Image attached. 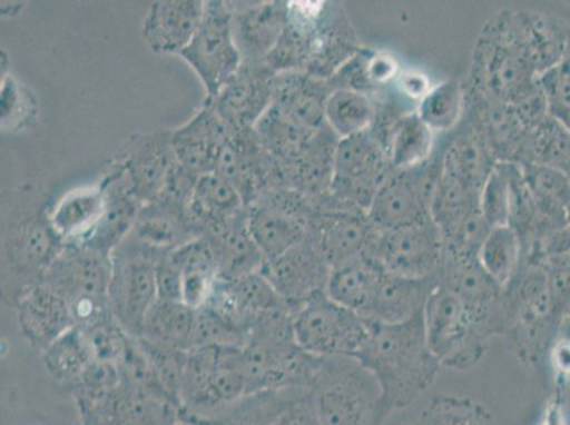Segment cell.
<instances>
[{"label": "cell", "instance_id": "38", "mask_svg": "<svg viewBox=\"0 0 570 425\" xmlns=\"http://www.w3.org/2000/svg\"><path fill=\"white\" fill-rule=\"evenodd\" d=\"M494 166L491 149L473 137L455 139L443 157V172L463 181L476 194H481Z\"/></svg>", "mask_w": 570, "mask_h": 425}, {"label": "cell", "instance_id": "52", "mask_svg": "<svg viewBox=\"0 0 570 425\" xmlns=\"http://www.w3.org/2000/svg\"><path fill=\"white\" fill-rule=\"evenodd\" d=\"M399 90L413 101H422L432 91L426 75L420 71H404L397 77Z\"/></svg>", "mask_w": 570, "mask_h": 425}, {"label": "cell", "instance_id": "23", "mask_svg": "<svg viewBox=\"0 0 570 425\" xmlns=\"http://www.w3.org/2000/svg\"><path fill=\"white\" fill-rule=\"evenodd\" d=\"M101 186L104 190L101 219L91 236L81 245L112 254L131 233L142 205L129 194L127 186L112 168L102 179Z\"/></svg>", "mask_w": 570, "mask_h": 425}, {"label": "cell", "instance_id": "34", "mask_svg": "<svg viewBox=\"0 0 570 425\" xmlns=\"http://www.w3.org/2000/svg\"><path fill=\"white\" fill-rule=\"evenodd\" d=\"M45 369L67 391L95 362L90 346L82 330L71 328L41 352Z\"/></svg>", "mask_w": 570, "mask_h": 425}, {"label": "cell", "instance_id": "49", "mask_svg": "<svg viewBox=\"0 0 570 425\" xmlns=\"http://www.w3.org/2000/svg\"><path fill=\"white\" fill-rule=\"evenodd\" d=\"M158 299L183 303V273L165 256L157 267Z\"/></svg>", "mask_w": 570, "mask_h": 425}, {"label": "cell", "instance_id": "42", "mask_svg": "<svg viewBox=\"0 0 570 425\" xmlns=\"http://www.w3.org/2000/svg\"><path fill=\"white\" fill-rule=\"evenodd\" d=\"M463 106V88L458 80H449L433 87L420 101L417 116L433 132H444L459 122Z\"/></svg>", "mask_w": 570, "mask_h": 425}, {"label": "cell", "instance_id": "6", "mask_svg": "<svg viewBox=\"0 0 570 425\" xmlns=\"http://www.w3.org/2000/svg\"><path fill=\"white\" fill-rule=\"evenodd\" d=\"M309 392L321 425H382L380 386L350 357H325Z\"/></svg>", "mask_w": 570, "mask_h": 425}, {"label": "cell", "instance_id": "12", "mask_svg": "<svg viewBox=\"0 0 570 425\" xmlns=\"http://www.w3.org/2000/svg\"><path fill=\"white\" fill-rule=\"evenodd\" d=\"M175 160L170 131H154L129 139L112 169L144 206L158 199Z\"/></svg>", "mask_w": 570, "mask_h": 425}, {"label": "cell", "instance_id": "22", "mask_svg": "<svg viewBox=\"0 0 570 425\" xmlns=\"http://www.w3.org/2000/svg\"><path fill=\"white\" fill-rule=\"evenodd\" d=\"M367 220L377 233L432 220L406 170L389 176L373 197Z\"/></svg>", "mask_w": 570, "mask_h": 425}, {"label": "cell", "instance_id": "41", "mask_svg": "<svg viewBox=\"0 0 570 425\" xmlns=\"http://www.w3.org/2000/svg\"><path fill=\"white\" fill-rule=\"evenodd\" d=\"M417 425H501L483 404L468 397L433 398Z\"/></svg>", "mask_w": 570, "mask_h": 425}, {"label": "cell", "instance_id": "56", "mask_svg": "<svg viewBox=\"0 0 570 425\" xmlns=\"http://www.w3.org/2000/svg\"><path fill=\"white\" fill-rule=\"evenodd\" d=\"M417 425V424H416Z\"/></svg>", "mask_w": 570, "mask_h": 425}, {"label": "cell", "instance_id": "33", "mask_svg": "<svg viewBox=\"0 0 570 425\" xmlns=\"http://www.w3.org/2000/svg\"><path fill=\"white\" fill-rule=\"evenodd\" d=\"M309 391L284 388L246 394L212 423L215 425H276L278 418L299 396Z\"/></svg>", "mask_w": 570, "mask_h": 425}, {"label": "cell", "instance_id": "24", "mask_svg": "<svg viewBox=\"0 0 570 425\" xmlns=\"http://www.w3.org/2000/svg\"><path fill=\"white\" fill-rule=\"evenodd\" d=\"M438 285V277L412 278L385 271L365 318L383 324L404 323L423 313Z\"/></svg>", "mask_w": 570, "mask_h": 425}, {"label": "cell", "instance_id": "36", "mask_svg": "<svg viewBox=\"0 0 570 425\" xmlns=\"http://www.w3.org/2000/svg\"><path fill=\"white\" fill-rule=\"evenodd\" d=\"M373 118L375 107L365 92L344 87L331 91L325 106V122L340 139L366 132Z\"/></svg>", "mask_w": 570, "mask_h": 425}, {"label": "cell", "instance_id": "46", "mask_svg": "<svg viewBox=\"0 0 570 425\" xmlns=\"http://www.w3.org/2000/svg\"><path fill=\"white\" fill-rule=\"evenodd\" d=\"M81 330L95 360L110 363V365L116 366L122 360L132 340V336L127 334L126 329L117 323L112 315Z\"/></svg>", "mask_w": 570, "mask_h": 425}, {"label": "cell", "instance_id": "14", "mask_svg": "<svg viewBox=\"0 0 570 425\" xmlns=\"http://www.w3.org/2000/svg\"><path fill=\"white\" fill-rule=\"evenodd\" d=\"M274 77L266 65H242L217 96L206 101L233 132L253 129L272 107Z\"/></svg>", "mask_w": 570, "mask_h": 425}, {"label": "cell", "instance_id": "28", "mask_svg": "<svg viewBox=\"0 0 570 425\" xmlns=\"http://www.w3.org/2000/svg\"><path fill=\"white\" fill-rule=\"evenodd\" d=\"M383 276H385V268L375 257L357 258L345 266L331 269L325 293L336 304L365 318Z\"/></svg>", "mask_w": 570, "mask_h": 425}, {"label": "cell", "instance_id": "2", "mask_svg": "<svg viewBox=\"0 0 570 425\" xmlns=\"http://www.w3.org/2000/svg\"><path fill=\"white\" fill-rule=\"evenodd\" d=\"M246 394L240 347L205 346L188 352L180 387L183 419L212 422Z\"/></svg>", "mask_w": 570, "mask_h": 425}, {"label": "cell", "instance_id": "5", "mask_svg": "<svg viewBox=\"0 0 570 425\" xmlns=\"http://www.w3.org/2000/svg\"><path fill=\"white\" fill-rule=\"evenodd\" d=\"M167 254L129 235L111 254L108 307L132 338L141 336L145 318L158 300L157 267Z\"/></svg>", "mask_w": 570, "mask_h": 425}, {"label": "cell", "instance_id": "13", "mask_svg": "<svg viewBox=\"0 0 570 425\" xmlns=\"http://www.w3.org/2000/svg\"><path fill=\"white\" fill-rule=\"evenodd\" d=\"M261 273L295 314L314 295L325 291L331 267L308 233L292 250L264 261Z\"/></svg>", "mask_w": 570, "mask_h": 425}, {"label": "cell", "instance_id": "39", "mask_svg": "<svg viewBox=\"0 0 570 425\" xmlns=\"http://www.w3.org/2000/svg\"><path fill=\"white\" fill-rule=\"evenodd\" d=\"M521 254L522 240L514 227H492L480 248L479 260L485 271L505 288L520 271Z\"/></svg>", "mask_w": 570, "mask_h": 425}, {"label": "cell", "instance_id": "50", "mask_svg": "<svg viewBox=\"0 0 570 425\" xmlns=\"http://www.w3.org/2000/svg\"><path fill=\"white\" fill-rule=\"evenodd\" d=\"M276 425H321L311 392L304 393L285 409Z\"/></svg>", "mask_w": 570, "mask_h": 425}, {"label": "cell", "instance_id": "37", "mask_svg": "<svg viewBox=\"0 0 570 425\" xmlns=\"http://www.w3.org/2000/svg\"><path fill=\"white\" fill-rule=\"evenodd\" d=\"M523 179L530 189L538 210L553 223L568 221L570 206V178L561 170L548 166L525 164Z\"/></svg>", "mask_w": 570, "mask_h": 425}, {"label": "cell", "instance_id": "54", "mask_svg": "<svg viewBox=\"0 0 570 425\" xmlns=\"http://www.w3.org/2000/svg\"><path fill=\"white\" fill-rule=\"evenodd\" d=\"M175 425H215V424L206 423V422H195V419H183V422H179L178 424H175Z\"/></svg>", "mask_w": 570, "mask_h": 425}, {"label": "cell", "instance_id": "27", "mask_svg": "<svg viewBox=\"0 0 570 425\" xmlns=\"http://www.w3.org/2000/svg\"><path fill=\"white\" fill-rule=\"evenodd\" d=\"M183 418V406L167 393L119 382L114 394V425H175Z\"/></svg>", "mask_w": 570, "mask_h": 425}, {"label": "cell", "instance_id": "3", "mask_svg": "<svg viewBox=\"0 0 570 425\" xmlns=\"http://www.w3.org/2000/svg\"><path fill=\"white\" fill-rule=\"evenodd\" d=\"M111 254L88 245H69L50 264L43 281L69 304L75 326L86 328L110 314Z\"/></svg>", "mask_w": 570, "mask_h": 425}, {"label": "cell", "instance_id": "16", "mask_svg": "<svg viewBox=\"0 0 570 425\" xmlns=\"http://www.w3.org/2000/svg\"><path fill=\"white\" fill-rule=\"evenodd\" d=\"M309 236L331 269L345 266L357 258L372 256L377 233L371 221L352 212H326L309 220Z\"/></svg>", "mask_w": 570, "mask_h": 425}, {"label": "cell", "instance_id": "9", "mask_svg": "<svg viewBox=\"0 0 570 425\" xmlns=\"http://www.w3.org/2000/svg\"><path fill=\"white\" fill-rule=\"evenodd\" d=\"M63 248L49 219L38 217L19 226L4 245V298L8 303L14 307L24 289L43 281L45 273Z\"/></svg>", "mask_w": 570, "mask_h": 425}, {"label": "cell", "instance_id": "47", "mask_svg": "<svg viewBox=\"0 0 570 425\" xmlns=\"http://www.w3.org/2000/svg\"><path fill=\"white\" fill-rule=\"evenodd\" d=\"M247 335L237 329L214 309L204 307L196 310V326L194 349L205 346H236L245 345Z\"/></svg>", "mask_w": 570, "mask_h": 425}, {"label": "cell", "instance_id": "1", "mask_svg": "<svg viewBox=\"0 0 570 425\" xmlns=\"http://www.w3.org/2000/svg\"><path fill=\"white\" fill-rule=\"evenodd\" d=\"M366 320L370 332L354 360L380 386L383 424L396 409L412 406L436 382L442 365L428 345L423 313L401 324Z\"/></svg>", "mask_w": 570, "mask_h": 425}, {"label": "cell", "instance_id": "40", "mask_svg": "<svg viewBox=\"0 0 570 425\" xmlns=\"http://www.w3.org/2000/svg\"><path fill=\"white\" fill-rule=\"evenodd\" d=\"M525 149L530 162L561 170L570 178V131L557 118L549 116L528 135Z\"/></svg>", "mask_w": 570, "mask_h": 425}, {"label": "cell", "instance_id": "15", "mask_svg": "<svg viewBox=\"0 0 570 425\" xmlns=\"http://www.w3.org/2000/svg\"><path fill=\"white\" fill-rule=\"evenodd\" d=\"M535 72L518 53L504 30L495 39L481 41L476 51L475 77L492 100L511 103L530 87Z\"/></svg>", "mask_w": 570, "mask_h": 425}, {"label": "cell", "instance_id": "8", "mask_svg": "<svg viewBox=\"0 0 570 425\" xmlns=\"http://www.w3.org/2000/svg\"><path fill=\"white\" fill-rule=\"evenodd\" d=\"M205 86L207 98H214L243 65L233 33L229 3L222 0L205 2V13L198 32L179 55Z\"/></svg>", "mask_w": 570, "mask_h": 425}, {"label": "cell", "instance_id": "29", "mask_svg": "<svg viewBox=\"0 0 570 425\" xmlns=\"http://www.w3.org/2000/svg\"><path fill=\"white\" fill-rule=\"evenodd\" d=\"M102 210L104 190L100 184L67 195L51 212L49 220L65 246L81 245L95 231Z\"/></svg>", "mask_w": 570, "mask_h": 425}, {"label": "cell", "instance_id": "25", "mask_svg": "<svg viewBox=\"0 0 570 425\" xmlns=\"http://www.w3.org/2000/svg\"><path fill=\"white\" fill-rule=\"evenodd\" d=\"M207 238L214 248L219 278L225 281L261 271L266 261L248 229V209L223 223Z\"/></svg>", "mask_w": 570, "mask_h": 425}, {"label": "cell", "instance_id": "43", "mask_svg": "<svg viewBox=\"0 0 570 425\" xmlns=\"http://www.w3.org/2000/svg\"><path fill=\"white\" fill-rule=\"evenodd\" d=\"M195 196L214 217L217 229L223 223L248 209L240 191L229 180L215 172L200 176L198 185H196Z\"/></svg>", "mask_w": 570, "mask_h": 425}, {"label": "cell", "instance_id": "10", "mask_svg": "<svg viewBox=\"0 0 570 425\" xmlns=\"http://www.w3.org/2000/svg\"><path fill=\"white\" fill-rule=\"evenodd\" d=\"M387 164L386 154L372 135L364 132L340 139L335 148L331 190L336 199L350 200L367 210L376 191L389 178Z\"/></svg>", "mask_w": 570, "mask_h": 425}, {"label": "cell", "instance_id": "35", "mask_svg": "<svg viewBox=\"0 0 570 425\" xmlns=\"http://www.w3.org/2000/svg\"><path fill=\"white\" fill-rule=\"evenodd\" d=\"M434 132L416 113L399 119L389 139L387 159L393 169L409 170L432 158Z\"/></svg>", "mask_w": 570, "mask_h": 425}, {"label": "cell", "instance_id": "32", "mask_svg": "<svg viewBox=\"0 0 570 425\" xmlns=\"http://www.w3.org/2000/svg\"><path fill=\"white\" fill-rule=\"evenodd\" d=\"M253 129L263 147L277 160L279 169L294 164L302 157L317 132L298 126L273 106Z\"/></svg>", "mask_w": 570, "mask_h": 425}, {"label": "cell", "instance_id": "4", "mask_svg": "<svg viewBox=\"0 0 570 425\" xmlns=\"http://www.w3.org/2000/svg\"><path fill=\"white\" fill-rule=\"evenodd\" d=\"M423 318L430 350L450 370L473 369L494 339L463 300L440 284L428 299Z\"/></svg>", "mask_w": 570, "mask_h": 425}, {"label": "cell", "instance_id": "17", "mask_svg": "<svg viewBox=\"0 0 570 425\" xmlns=\"http://www.w3.org/2000/svg\"><path fill=\"white\" fill-rule=\"evenodd\" d=\"M232 129L209 102L183 127L170 131L176 160L196 175L215 172L223 147L232 137Z\"/></svg>", "mask_w": 570, "mask_h": 425}, {"label": "cell", "instance_id": "19", "mask_svg": "<svg viewBox=\"0 0 570 425\" xmlns=\"http://www.w3.org/2000/svg\"><path fill=\"white\" fill-rule=\"evenodd\" d=\"M23 338L43 352L67 330L75 328L69 304L45 283L24 289L14 304Z\"/></svg>", "mask_w": 570, "mask_h": 425}, {"label": "cell", "instance_id": "55", "mask_svg": "<svg viewBox=\"0 0 570 425\" xmlns=\"http://www.w3.org/2000/svg\"><path fill=\"white\" fill-rule=\"evenodd\" d=\"M563 325H568V326H570V314H569V316H568V319H567V320H564V324H563Z\"/></svg>", "mask_w": 570, "mask_h": 425}, {"label": "cell", "instance_id": "51", "mask_svg": "<svg viewBox=\"0 0 570 425\" xmlns=\"http://www.w3.org/2000/svg\"><path fill=\"white\" fill-rule=\"evenodd\" d=\"M399 66L391 56L376 55L373 56L365 67V76L377 86L387 85L389 81L396 79Z\"/></svg>", "mask_w": 570, "mask_h": 425}, {"label": "cell", "instance_id": "18", "mask_svg": "<svg viewBox=\"0 0 570 425\" xmlns=\"http://www.w3.org/2000/svg\"><path fill=\"white\" fill-rule=\"evenodd\" d=\"M205 13L200 0H159L142 24L145 43L159 56H179L198 32Z\"/></svg>", "mask_w": 570, "mask_h": 425}, {"label": "cell", "instance_id": "7", "mask_svg": "<svg viewBox=\"0 0 570 425\" xmlns=\"http://www.w3.org/2000/svg\"><path fill=\"white\" fill-rule=\"evenodd\" d=\"M364 316L342 307L326 293L314 295L294 314L297 344L309 355L355 359L367 338Z\"/></svg>", "mask_w": 570, "mask_h": 425}, {"label": "cell", "instance_id": "20", "mask_svg": "<svg viewBox=\"0 0 570 425\" xmlns=\"http://www.w3.org/2000/svg\"><path fill=\"white\" fill-rule=\"evenodd\" d=\"M227 3L232 9L233 33L243 65H264L288 22V3L262 2L250 3V7Z\"/></svg>", "mask_w": 570, "mask_h": 425}, {"label": "cell", "instance_id": "11", "mask_svg": "<svg viewBox=\"0 0 570 425\" xmlns=\"http://www.w3.org/2000/svg\"><path fill=\"white\" fill-rule=\"evenodd\" d=\"M444 254L442 231L433 220L380 233L373 248L385 271L412 278L438 277Z\"/></svg>", "mask_w": 570, "mask_h": 425}, {"label": "cell", "instance_id": "31", "mask_svg": "<svg viewBox=\"0 0 570 425\" xmlns=\"http://www.w3.org/2000/svg\"><path fill=\"white\" fill-rule=\"evenodd\" d=\"M196 309L176 300H160L154 304L142 326L139 338L170 349L189 352L194 349Z\"/></svg>", "mask_w": 570, "mask_h": 425}, {"label": "cell", "instance_id": "30", "mask_svg": "<svg viewBox=\"0 0 570 425\" xmlns=\"http://www.w3.org/2000/svg\"><path fill=\"white\" fill-rule=\"evenodd\" d=\"M129 236L155 250L167 253L198 238L190 231L184 210L160 200L141 207Z\"/></svg>", "mask_w": 570, "mask_h": 425}, {"label": "cell", "instance_id": "45", "mask_svg": "<svg viewBox=\"0 0 570 425\" xmlns=\"http://www.w3.org/2000/svg\"><path fill=\"white\" fill-rule=\"evenodd\" d=\"M137 340L149 365H151L159 385L183 406V403H180V387H183L188 352L170 349V347L153 344V342L142 338H137Z\"/></svg>", "mask_w": 570, "mask_h": 425}, {"label": "cell", "instance_id": "44", "mask_svg": "<svg viewBox=\"0 0 570 425\" xmlns=\"http://www.w3.org/2000/svg\"><path fill=\"white\" fill-rule=\"evenodd\" d=\"M512 164L495 165L480 194V212L491 227L510 225Z\"/></svg>", "mask_w": 570, "mask_h": 425}, {"label": "cell", "instance_id": "26", "mask_svg": "<svg viewBox=\"0 0 570 425\" xmlns=\"http://www.w3.org/2000/svg\"><path fill=\"white\" fill-rule=\"evenodd\" d=\"M505 33L537 76L562 63L567 36L551 20L541 17L515 18L507 26Z\"/></svg>", "mask_w": 570, "mask_h": 425}, {"label": "cell", "instance_id": "48", "mask_svg": "<svg viewBox=\"0 0 570 425\" xmlns=\"http://www.w3.org/2000/svg\"><path fill=\"white\" fill-rule=\"evenodd\" d=\"M199 178V175L191 172V170L180 165L178 160H175L157 200L184 210L191 196L195 195Z\"/></svg>", "mask_w": 570, "mask_h": 425}, {"label": "cell", "instance_id": "53", "mask_svg": "<svg viewBox=\"0 0 570 425\" xmlns=\"http://www.w3.org/2000/svg\"><path fill=\"white\" fill-rule=\"evenodd\" d=\"M557 388V406L562 414L563 423L570 425V376L559 377Z\"/></svg>", "mask_w": 570, "mask_h": 425}, {"label": "cell", "instance_id": "21", "mask_svg": "<svg viewBox=\"0 0 570 425\" xmlns=\"http://www.w3.org/2000/svg\"><path fill=\"white\" fill-rule=\"evenodd\" d=\"M331 91L323 79L304 71L279 72L274 77V108L298 126L320 131L326 127L325 106Z\"/></svg>", "mask_w": 570, "mask_h": 425}]
</instances>
